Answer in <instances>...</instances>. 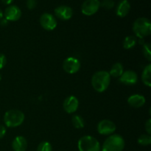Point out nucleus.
<instances>
[{"label": "nucleus", "mask_w": 151, "mask_h": 151, "mask_svg": "<svg viewBox=\"0 0 151 151\" xmlns=\"http://www.w3.org/2000/svg\"><path fill=\"white\" fill-rule=\"evenodd\" d=\"M7 24H8V21L7 20V19H1V20H0V25H1V26H6V25H7Z\"/></svg>", "instance_id": "29"}, {"label": "nucleus", "mask_w": 151, "mask_h": 151, "mask_svg": "<svg viewBox=\"0 0 151 151\" xmlns=\"http://www.w3.org/2000/svg\"><path fill=\"white\" fill-rule=\"evenodd\" d=\"M137 142L140 145L147 146L151 143V137L148 134H142L139 137Z\"/></svg>", "instance_id": "21"}, {"label": "nucleus", "mask_w": 151, "mask_h": 151, "mask_svg": "<svg viewBox=\"0 0 151 151\" xmlns=\"http://www.w3.org/2000/svg\"><path fill=\"white\" fill-rule=\"evenodd\" d=\"M39 21L41 27L46 30H53L57 27L56 19L50 13H43L40 17Z\"/></svg>", "instance_id": "9"}, {"label": "nucleus", "mask_w": 151, "mask_h": 151, "mask_svg": "<svg viewBox=\"0 0 151 151\" xmlns=\"http://www.w3.org/2000/svg\"><path fill=\"white\" fill-rule=\"evenodd\" d=\"M55 14L58 19L66 21L70 19L73 16V10L67 5H60L55 9Z\"/></svg>", "instance_id": "11"}, {"label": "nucleus", "mask_w": 151, "mask_h": 151, "mask_svg": "<svg viewBox=\"0 0 151 151\" xmlns=\"http://www.w3.org/2000/svg\"><path fill=\"white\" fill-rule=\"evenodd\" d=\"M133 31L134 34L139 38L148 36L151 33L150 21L147 18H139L133 24Z\"/></svg>", "instance_id": "3"}, {"label": "nucleus", "mask_w": 151, "mask_h": 151, "mask_svg": "<svg viewBox=\"0 0 151 151\" xmlns=\"http://www.w3.org/2000/svg\"><path fill=\"white\" fill-rule=\"evenodd\" d=\"M111 81L109 72L106 71H99L95 72L91 78V85L95 91L103 92L109 87Z\"/></svg>", "instance_id": "1"}, {"label": "nucleus", "mask_w": 151, "mask_h": 151, "mask_svg": "<svg viewBox=\"0 0 151 151\" xmlns=\"http://www.w3.org/2000/svg\"><path fill=\"white\" fill-rule=\"evenodd\" d=\"M123 66L120 63H116L111 66L109 75L114 78H119L123 73Z\"/></svg>", "instance_id": "18"}, {"label": "nucleus", "mask_w": 151, "mask_h": 151, "mask_svg": "<svg viewBox=\"0 0 151 151\" xmlns=\"http://www.w3.org/2000/svg\"><path fill=\"white\" fill-rule=\"evenodd\" d=\"M137 38L136 37L130 35V36H127L126 38L124 39L123 41V47L126 50H130V49L133 48L135 47L136 44H137Z\"/></svg>", "instance_id": "19"}, {"label": "nucleus", "mask_w": 151, "mask_h": 151, "mask_svg": "<svg viewBox=\"0 0 151 151\" xmlns=\"http://www.w3.org/2000/svg\"><path fill=\"white\" fill-rule=\"evenodd\" d=\"M4 19L7 21L15 22L18 21L22 16V11L16 5H10L5 9L4 13Z\"/></svg>", "instance_id": "10"}, {"label": "nucleus", "mask_w": 151, "mask_h": 151, "mask_svg": "<svg viewBox=\"0 0 151 151\" xmlns=\"http://www.w3.org/2000/svg\"><path fill=\"white\" fill-rule=\"evenodd\" d=\"M63 109L68 114H72L76 111L79 106V101L75 96H69L66 97L63 102Z\"/></svg>", "instance_id": "12"}, {"label": "nucleus", "mask_w": 151, "mask_h": 151, "mask_svg": "<svg viewBox=\"0 0 151 151\" xmlns=\"http://www.w3.org/2000/svg\"><path fill=\"white\" fill-rule=\"evenodd\" d=\"M145 98L144 96L140 94H134L128 97V103L134 108H140L145 103Z\"/></svg>", "instance_id": "16"}, {"label": "nucleus", "mask_w": 151, "mask_h": 151, "mask_svg": "<svg viewBox=\"0 0 151 151\" xmlns=\"http://www.w3.org/2000/svg\"><path fill=\"white\" fill-rule=\"evenodd\" d=\"M100 7L99 0H86L81 6V11L86 16H92L98 11Z\"/></svg>", "instance_id": "6"}, {"label": "nucleus", "mask_w": 151, "mask_h": 151, "mask_svg": "<svg viewBox=\"0 0 151 151\" xmlns=\"http://www.w3.org/2000/svg\"><path fill=\"white\" fill-rule=\"evenodd\" d=\"M6 134V128L4 125H0V139H2L5 136Z\"/></svg>", "instance_id": "28"}, {"label": "nucleus", "mask_w": 151, "mask_h": 151, "mask_svg": "<svg viewBox=\"0 0 151 151\" xmlns=\"http://www.w3.org/2000/svg\"><path fill=\"white\" fill-rule=\"evenodd\" d=\"M3 16H4V13H3L2 10H1V9H0V20H1V19H2Z\"/></svg>", "instance_id": "31"}, {"label": "nucleus", "mask_w": 151, "mask_h": 151, "mask_svg": "<svg viewBox=\"0 0 151 151\" xmlns=\"http://www.w3.org/2000/svg\"><path fill=\"white\" fill-rule=\"evenodd\" d=\"M115 5V2L113 0H103L100 2V7H103V8L110 10L112 9Z\"/></svg>", "instance_id": "24"}, {"label": "nucleus", "mask_w": 151, "mask_h": 151, "mask_svg": "<svg viewBox=\"0 0 151 151\" xmlns=\"http://www.w3.org/2000/svg\"><path fill=\"white\" fill-rule=\"evenodd\" d=\"M131 10V4L128 0H121L116 7V13L119 17H125Z\"/></svg>", "instance_id": "14"}, {"label": "nucleus", "mask_w": 151, "mask_h": 151, "mask_svg": "<svg viewBox=\"0 0 151 151\" xmlns=\"http://www.w3.org/2000/svg\"><path fill=\"white\" fill-rule=\"evenodd\" d=\"M125 140L119 134L109 136L102 146V151H122L125 147Z\"/></svg>", "instance_id": "2"}, {"label": "nucleus", "mask_w": 151, "mask_h": 151, "mask_svg": "<svg viewBox=\"0 0 151 151\" xmlns=\"http://www.w3.org/2000/svg\"><path fill=\"white\" fill-rule=\"evenodd\" d=\"M1 75L0 74V81H1Z\"/></svg>", "instance_id": "32"}, {"label": "nucleus", "mask_w": 151, "mask_h": 151, "mask_svg": "<svg viewBox=\"0 0 151 151\" xmlns=\"http://www.w3.org/2000/svg\"><path fill=\"white\" fill-rule=\"evenodd\" d=\"M37 151H52V147L48 142H42L38 145Z\"/></svg>", "instance_id": "22"}, {"label": "nucleus", "mask_w": 151, "mask_h": 151, "mask_svg": "<svg viewBox=\"0 0 151 151\" xmlns=\"http://www.w3.org/2000/svg\"><path fill=\"white\" fill-rule=\"evenodd\" d=\"M143 54L145 58L147 60L150 61L151 60V50H150V44H145L143 46Z\"/></svg>", "instance_id": "23"}, {"label": "nucleus", "mask_w": 151, "mask_h": 151, "mask_svg": "<svg viewBox=\"0 0 151 151\" xmlns=\"http://www.w3.org/2000/svg\"><path fill=\"white\" fill-rule=\"evenodd\" d=\"M119 82L125 85H134L138 81V75L132 70H127L119 77Z\"/></svg>", "instance_id": "13"}, {"label": "nucleus", "mask_w": 151, "mask_h": 151, "mask_svg": "<svg viewBox=\"0 0 151 151\" xmlns=\"http://www.w3.org/2000/svg\"><path fill=\"white\" fill-rule=\"evenodd\" d=\"M13 1V0H1V2L4 4H11Z\"/></svg>", "instance_id": "30"}, {"label": "nucleus", "mask_w": 151, "mask_h": 151, "mask_svg": "<svg viewBox=\"0 0 151 151\" xmlns=\"http://www.w3.org/2000/svg\"><path fill=\"white\" fill-rule=\"evenodd\" d=\"M79 151H100L101 147L97 139L91 136H84L78 141Z\"/></svg>", "instance_id": "5"}, {"label": "nucleus", "mask_w": 151, "mask_h": 151, "mask_svg": "<svg viewBox=\"0 0 151 151\" xmlns=\"http://www.w3.org/2000/svg\"><path fill=\"white\" fill-rule=\"evenodd\" d=\"M24 120V114L19 110L12 109L4 114V122L8 128H15L22 125Z\"/></svg>", "instance_id": "4"}, {"label": "nucleus", "mask_w": 151, "mask_h": 151, "mask_svg": "<svg viewBox=\"0 0 151 151\" xmlns=\"http://www.w3.org/2000/svg\"><path fill=\"white\" fill-rule=\"evenodd\" d=\"M116 125L109 119H103L97 125V131L101 135H111L116 131Z\"/></svg>", "instance_id": "7"}, {"label": "nucleus", "mask_w": 151, "mask_h": 151, "mask_svg": "<svg viewBox=\"0 0 151 151\" xmlns=\"http://www.w3.org/2000/svg\"><path fill=\"white\" fill-rule=\"evenodd\" d=\"M81 68V62L73 57H69L64 60L63 63V69L69 74H75L79 71Z\"/></svg>", "instance_id": "8"}, {"label": "nucleus", "mask_w": 151, "mask_h": 151, "mask_svg": "<svg viewBox=\"0 0 151 151\" xmlns=\"http://www.w3.org/2000/svg\"><path fill=\"white\" fill-rule=\"evenodd\" d=\"M142 81L147 86H151V64H147L145 67L142 74Z\"/></svg>", "instance_id": "17"}, {"label": "nucleus", "mask_w": 151, "mask_h": 151, "mask_svg": "<svg viewBox=\"0 0 151 151\" xmlns=\"http://www.w3.org/2000/svg\"><path fill=\"white\" fill-rule=\"evenodd\" d=\"M72 122L73 126L77 129H81L85 126V122H84L83 119L79 115H75V116H72Z\"/></svg>", "instance_id": "20"}, {"label": "nucleus", "mask_w": 151, "mask_h": 151, "mask_svg": "<svg viewBox=\"0 0 151 151\" xmlns=\"http://www.w3.org/2000/svg\"><path fill=\"white\" fill-rule=\"evenodd\" d=\"M27 7L29 10H32L35 8L37 5V0H27Z\"/></svg>", "instance_id": "25"}, {"label": "nucleus", "mask_w": 151, "mask_h": 151, "mask_svg": "<svg viewBox=\"0 0 151 151\" xmlns=\"http://www.w3.org/2000/svg\"><path fill=\"white\" fill-rule=\"evenodd\" d=\"M6 62H7V59H6L5 55L4 54L0 53V69H1L5 66Z\"/></svg>", "instance_id": "26"}, {"label": "nucleus", "mask_w": 151, "mask_h": 151, "mask_svg": "<svg viewBox=\"0 0 151 151\" xmlns=\"http://www.w3.org/2000/svg\"><path fill=\"white\" fill-rule=\"evenodd\" d=\"M13 151H26L27 148V141L22 136H18L12 142Z\"/></svg>", "instance_id": "15"}, {"label": "nucleus", "mask_w": 151, "mask_h": 151, "mask_svg": "<svg viewBox=\"0 0 151 151\" xmlns=\"http://www.w3.org/2000/svg\"><path fill=\"white\" fill-rule=\"evenodd\" d=\"M145 129H146V131H147V134H148V135H150L151 134V119H149L146 122Z\"/></svg>", "instance_id": "27"}]
</instances>
